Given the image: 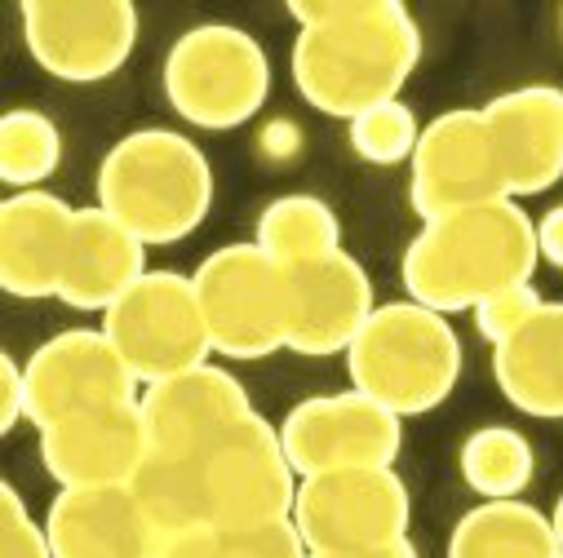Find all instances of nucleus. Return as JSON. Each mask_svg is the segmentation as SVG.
Masks as SVG:
<instances>
[{
    "label": "nucleus",
    "mask_w": 563,
    "mask_h": 558,
    "mask_svg": "<svg viewBox=\"0 0 563 558\" xmlns=\"http://www.w3.org/2000/svg\"><path fill=\"white\" fill-rule=\"evenodd\" d=\"M279 439L302 479L333 470H373L399 461L404 416L351 386L294 403L279 422Z\"/></svg>",
    "instance_id": "9b49d317"
},
{
    "label": "nucleus",
    "mask_w": 563,
    "mask_h": 558,
    "mask_svg": "<svg viewBox=\"0 0 563 558\" xmlns=\"http://www.w3.org/2000/svg\"><path fill=\"white\" fill-rule=\"evenodd\" d=\"M76 209L54 191H14L0 204V284L10 298H58Z\"/></svg>",
    "instance_id": "6ab92c4d"
},
{
    "label": "nucleus",
    "mask_w": 563,
    "mask_h": 558,
    "mask_svg": "<svg viewBox=\"0 0 563 558\" xmlns=\"http://www.w3.org/2000/svg\"><path fill=\"white\" fill-rule=\"evenodd\" d=\"M294 306H289V350L302 359L346 355L351 342L377 311L373 279L355 253H333L324 261L289 270Z\"/></svg>",
    "instance_id": "dca6fc26"
},
{
    "label": "nucleus",
    "mask_w": 563,
    "mask_h": 558,
    "mask_svg": "<svg viewBox=\"0 0 563 558\" xmlns=\"http://www.w3.org/2000/svg\"><path fill=\"white\" fill-rule=\"evenodd\" d=\"M537 253L545 266L563 270V204H554L537 217Z\"/></svg>",
    "instance_id": "2f4dec72"
},
{
    "label": "nucleus",
    "mask_w": 563,
    "mask_h": 558,
    "mask_svg": "<svg viewBox=\"0 0 563 558\" xmlns=\"http://www.w3.org/2000/svg\"><path fill=\"white\" fill-rule=\"evenodd\" d=\"M510 200H532L563 178V89L519 85L484 102Z\"/></svg>",
    "instance_id": "f3484780"
},
{
    "label": "nucleus",
    "mask_w": 563,
    "mask_h": 558,
    "mask_svg": "<svg viewBox=\"0 0 563 558\" xmlns=\"http://www.w3.org/2000/svg\"><path fill=\"white\" fill-rule=\"evenodd\" d=\"M537 266V217L519 200H493L421 222L399 257V279L408 302L453 320L510 284H532Z\"/></svg>",
    "instance_id": "f03ea898"
},
{
    "label": "nucleus",
    "mask_w": 563,
    "mask_h": 558,
    "mask_svg": "<svg viewBox=\"0 0 563 558\" xmlns=\"http://www.w3.org/2000/svg\"><path fill=\"white\" fill-rule=\"evenodd\" d=\"M63 165V129L36 111L14 107L0 115V178L14 191H45Z\"/></svg>",
    "instance_id": "a878e982"
},
{
    "label": "nucleus",
    "mask_w": 563,
    "mask_h": 558,
    "mask_svg": "<svg viewBox=\"0 0 563 558\" xmlns=\"http://www.w3.org/2000/svg\"><path fill=\"white\" fill-rule=\"evenodd\" d=\"M444 558H563L550 514L519 501H479L449 536Z\"/></svg>",
    "instance_id": "4be33fe9"
},
{
    "label": "nucleus",
    "mask_w": 563,
    "mask_h": 558,
    "mask_svg": "<svg viewBox=\"0 0 563 558\" xmlns=\"http://www.w3.org/2000/svg\"><path fill=\"white\" fill-rule=\"evenodd\" d=\"M559 36H563V5H559Z\"/></svg>",
    "instance_id": "f704fd0d"
},
{
    "label": "nucleus",
    "mask_w": 563,
    "mask_h": 558,
    "mask_svg": "<svg viewBox=\"0 0 563 558\" xmlns=\"http://www.w3.org/2000/svg\"><path fill=\"white\" fill-rule=\"evenodd\" d=\"M58 558H161L165 536L147 518L129 483L58 488L45 514Z\"/></svg>",
    "instance_id": "a211bd4d"
},
{
    "label": "nucleus",
    "mask_w": 563,
    "mask_h": 558,
    "mask_svg": "<svg viewBox=\"0 0 563 558\" xmlns=\"http://www.w3.org/2000/svg\"><path fill=\"white\" fill-rule=\"evenodd\" d=\"M253 244L266 257H275L279 266L298 270V266L342 253V222L329 200H320L311 191H289V196H275L257 213Z\"/></svg>",
    "instance_id": "5701e85b"
},
{
    "label": "nucleus",
    "mask_w": 563,
    "mask_h": 558,
    "mask_svg": "<svg viewBox=\"0 0 563 558\" xmlns=\"http://www.w3.org/2000/svg\"><path fill=\"white\" fill-rule=\"evenodd\" d=\"M27 372V422L36 431L63 422L71 412L137 403L143 381L120 359L102 328H63L32 350Z\"/></svg>",
    "instance_id": "ddd939ff"
},
{
    "label": "nucleus",
    "mask_w": 563,
    "mask_h": 558,
    "mask_svg": "<svg viewBox=\"0 0 563 558\" xmlns=\"http://www.w3.org/2000/svg\"><path fill=\"white\" fill-rule=\"evenodd\" d=\"M346 143L351 152L364 160V165H377V169H390V165H408L417 143H421V124H417V111L395 98V102H382V107H368L360 111L351 124H346Z\"/></svg>",
    "instance_id": "bb28decb"
},
{
    "label": "nucleus",
    "mask_w": 563,
    "mask_h": 558,
    "mask_svg": "<svg viewBox=\"0 0 563 558\" xmlns=\"http://www.w3.org/2000/svg\"><path fill=\"white\" fill-rule=\"evenodd\" d=\"M19 23L32 63L63 85L111 80L143 32L129 0H23Z\"/></svg>",
    "instance_id": "6e6552de"
},
{
    "label": "nucleus",
    "mask_w": 563,
    "mask_h": 558,
    "mask_svg": "<svg viewBox=\"0 0 563 558\" xmlns=\"http://www.w3.org/2000/svg\"><path fill=\"white\" fill-rule=\"evenodd\" d=\"M550 527H554L559 549H563V492H559V501H554V510H550Z\"/></svg>",
    "instance_id": "72a5a7b5"
},
{
    "label": "nucleus",
    "mask_w": 563,
    "mask_h": 558,
    "mask_svg": "<svg viewBox=\"0 0 563 558\" xmlns=\"http://www.w3.org/2000/svg\"><path fill=\"white\" fill-rule=\"evenodd\" d=\"M493 377L523 416L563 422V302H541V311L493 350Z\"/></svg>",
    "instance_id": "412c9836"
},
{
    "label": "nucleus",
    "mask_w": 563,
    "mask_h": 558,
    "mask_svg": "<svg viewBox=\"0 0 563 558\" xmlns=\"http://www.w3.org/2000/svg\"><path fill=\"white\" fill-rule=\"evenodd\" d=\"M27 422V372L14 355H0V431H19Z\"/></svg>",
    "instance_id": "c756f323"
},
{
    "label": "nucleus",
    "mask_w": 563,
    "mask_h": 558,
    "mask_svg": "<svg viewBox=\"0 0 563 558\" xmlns=\"http://www.w3.org/2000/svg\"><path fill=\"white\" fill-rule=\"evenodd\" d=\"M133 496L143 501L147 518L156 523V532L183 536V532H200L213 527L209 518V483H205V457H161L152 453L147 466L133 475Z\"/></svg>",
    "instance_id": "b1692460"
},
{
    "label": "nucleus",
    "mask_w": 563,
    "mask_h": 558,
    "mask_svg": "<svg viewBox=\"0 0 563 558\" xmlns=\"http://www.w3.org/2000/svg\"><path fill=\"white\" fill-rule=\"evenodd\" d=\"M541 293H537V284H510V289H501V293H493V298H484L475 311H471V320H475V333L497 350L501 342H510L537 311H541Z\"/></svg>",
    "instance_id": "cd10ccee"
},
{
    "label": "nucleus",
    "mask_w": 563,
    "mask_h": 558,
    "mask_svg": "<svg viewBox=\"0 0 563 558\" xmlns=\"http://www.w3.org/2000/svg\"><path fill=\"white\" fill-rule=\"evenodd\" d=\"M191 279L209 324L213 355L253 364L289 350V306H294L289 266H279L253 239H244L213 248L191 270Z\"/></svg>",
    "instance_id": "423d86ee"
},
{
    "label": "nucleus",
    "mask_w": 563,
    "mask_h": 558,
    "mask_svg": "<svg viewBox=\"0 0 563 558\" xmlns=\"http://www.w3.org/2000/svg\"><path fill=\"white\" fill-rule=\"evenodd\" d=\"M462 337L449 315L417 302H382L346 350V377L395 416H427L462 381Z\"/></svg>",
    "instance_id": "20e7f679"
},
{
    "label": "nucleus",
    "mask_w": 563,
    "mask_h": 558,
    "mask_svg": "<svg viewBox=\"0 0 563 558\" xmlns=\"http://www.w3.org/2000/svg\"><path fill=\"white\" fill-rule=\"evenodd\" d=\"M147 270H152L147 266V244L137 239L120 217H111L98 204L76 209L58 302L71 306V311L107 315Z\"/></svg>",
    "instance_id": "aec40b11"
},
{
    "label": "nucleus",
    "mask_w": 563,
    "mask_h": 558,
    "mask_svg": "<svg viewBox=\"0 0 563 558\" xmlns=\"http://www.w3.org/2000/svg\"><path fill=\"white\" fill-rule=\"evenodd\" d=\"M493 200H510V191L484 107H453L421 124V143L408 160L412 213L431 222Z\"/></svg>",
    "instance_id": "9d476101"
},
{
    "label": "nucleus",
    "mask_w": 563,
    "mask_h": 558,
    "mask_svg": "<svg viewBox=\"0 0 563 558\" xmlns=\"http://www.w3.org/2000/svg\"><path fill=\"white\" fill-rule=\"evenodd\" d=\"M457 470L479 501H519L537 475V453L515 426H479L462 439Z\"/></svg>",
    "instance_id": "393cba45"
},
{
    "label": "nucleus",
    "mask_w": 563,
    "mask_h": 558,
    "mask_svg": "<svg viewBox=\"0 0 563 558\" xmlns=\"http://www.w3.org/2000/svg\"><path fill=\"white\" fill-rule=\"evenodd\" d=\"M289 71L307 107L355 120L395 102L421 63V27L399 0H294Z\"/></svg>",
    "instance_id": "f257e3e1"
},
{
    "label": "nucleus",
    "mask_w": 563,
    "mask_h": 558,
    "mask_svg": "<svg viewBox=\"0 0 563 558\" xmlns=\"http://www.w3.org/2000/svg\"><path fill=\"white\" fill-rule=\"evenodd\" d=\"M0 558H58L45 523L32 518L14 483L0 488Z\"/></svg>",
    "instance_id": "c85d7f7f"
},
{
    "label": "nucleus",
    "mask_w": 563,
    "mask_h": 558,
    "mask_svg": "<svg viewBox=\"0 0 563 558\" xmlns=\"http://www.w3.org/2000/svg\"><path fill=\"white\" fill-rule=\"evenodd\" d=\"M152 439L137 403H111L71 412L41 431V461L58 488H111L133 483L147 466Z\"/></svg>",
    "instance_id": "2eb2a0df"
},
{
    "label": "nucleus",
    "mask_w": 563,
    "mask_h": 558,
    "mask_svg": "<svg viewBox=\"0 0 563 558\" xmlns=\"http://www.w3.org/2000/svg\"><path fill=\"white\" fill-rule=\"evenodd\" d=\"M311 558H421L412 536H399L390 545H377V549H360V554H311Z\"/></svg>",
    "instance_id": "473e14b6"
},
{
    "label": "nucleus",
    "mask_w": 563,
    "mask_h": 558,
    "mask_svg": "<svg viewBox=\"0 0 563 558\" xmlns=\"http://www.w3.org/2000/svg\"><path fill=\"white\" fill-rule=\"evenodd\" d=\"M137 408H143L152 453L161 457H209L240 422L257 412L244 381L218 364H200L143 386Z\"/></svg>",
    "instance_id": "4468645a"
},
{
    "label": "nucleus",
    "mask_w": 563,
    "mask_h": 558,
    "mask_svg": "<svg viewBox=\"0 0 563 558\" xmlns=\"http://www.w3.org/2000/svg\"><path fill=\"white\" fill-rule=\"evenodd\" d=\"M218 196L213 165L178 129H133L98 165V209L120 217L147 248L191 239Z\"/></svg>",
    "instance_id": "7ed1b4c3"
},
{
    "label": "nucleus",
    "mask_w": 563,
    "mask_h": 558,
    "mask_svg": "<svg viewBox=\"0 0 563 558\" xmlns=\"http://www.w3.org/2000/svg\"><path fill=\"white\" fill-rule=\"evenodd\" d=\"M161 558H227L222 549V536L218 527H200V532H183V536H169Z\"/></svg>",
    "instance_id": "7c9ffc66"
},
{
    "label": "nucleus",
    "mask_w": 563,
    "mask_h": 558,
    "mask_svg": "<svg viewBox=\"0 0 563 558\" xmlns=\"http://www.w3.org/2000/svg\"><path fill=\"white\" fill-rule=\"evenodd\" d=\"M294 523L311 554H360L408 536L412 496L395 466L311 475L298 488Z\"/></svg>",
    "instance_id": "1a4fd4ad"
},
{
    "label": "nucleus",
    "mask_w": 563,
    "mask_h": 558,
    "mask_svg": "<svg viewBox=\"0 0 563 558\" xmlns=\"http://www.w3.org/2000/svg\"><path fill=\"white\" fill-rule=\"evenodd\" d=\"M169 107L205 129L231 133L249 124L271 98V58L262 41L235 23H196L165 54Z\"/></svg>",
    "instance_id": "39448f33"
},
{
    "label": "nucleus",
    "mask_w": 563,
    "mask_h": 558,
    "mask_svg": "<svg viewBox=\"0 0 563 558\" xmlns=\"http://www.w3.org/2000/svg\"><path fill=\"white\" fill-rule=\"evenodd\" d=\"M205 483H209V518L222 532L262 527L294 518L302 475L294 470L279 426H271L262 412L240 422L209 457H205Z\"/></svg>",
    "instance_id": "f8f14e48"
},
{
    "label": "nucleus",
    "mask_w": 563,
    "mask_h": 558,
    "mask_svg": "<svg viewBox=\"0 0 563 558\" xmlns=\"http://www.w3.org/2000/svg\"><path fill=\"white\" fill-rule=\"evenodd\" d=\"M133 377L152 386L174 372L200 368L213 355L196 279L183 270H147L98 324Z\"/></svg>",
    "instance_id": "0eeeda50"
}]
</instances>
